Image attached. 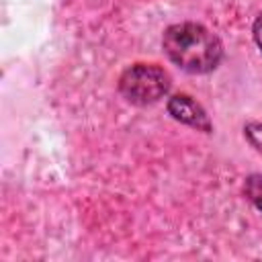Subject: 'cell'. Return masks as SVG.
<instances>
[{
	"label": "cell",
	"instance_id": "6da1fadb",
	"mask_svg": "<svg viewBox=\"0 0 262 262\" xmlns=\"http://www.w3.org/2000/svg\"><path fill=\"white\" fill-rule=\"evenodd\" d=\"M166 55L184 72L207 74L215 70L223 57L217 35L196 23H178L166 29L162 39Z\"/></svg>",
	"mask_w": 262,
	"mask_h": 262
},
{
	"label": "cell",
	"instance_id": "7a4b0ae2",
	"mask_svg": "<svg viewBox=\"0 0 262 262\" xmlns=\"http://www.w3.org/2000/svg\"><path fill=\"white\" fill-rule=\"evenodd\" d=\"M119 90L133 104H151L170 90V76L160 66L135 63L119 78Z\"/></svg>",
	"mask_w": 262,
	"mask_h": 262
},
{
	"label": "cell",
	"instance_id": "3957f363",
	"mask_svg": "<svg viewBox=\"0 0 262 262\" xmlns=\"http://www.w3.org/2000/svg\"><path fill=\"white\" fill-rule=\"evenodd\" d=\"M168 113L184 125H190L201 131H211V121H209L205 108L188 94H174L168 100Z\"/></svg>",
	"mask_w": 262,
	"mask_h": 262
},
{
	"label": "cell",
	"instance_id": "277c9868",
	"mask_svg": "<svg viewBox=\"0 0 262 262\" xmlns=\"http://www.w3.org/2000/svg\"><path fill=\"white\" fill-rule=\"evenodd\" d=\"M246 196L254 203V207L262 213V174H252L248 180H246Z\"/></svg>",
	"mask_w": 262,
	"mask_h": 262
},
{
	"label": "cell",
	"instance_id": "5b68a950",
	"mask_svg": "<svg viewBox=\"0 0 262 262\" xmlns=\"http://www.w3.org/2000/svg\"><path fill=\"white\" fill-rule=\"evenodd\" d=\"M244 133L248 137V141L258 149L262 151V123H248L244 127Z\"/></svg>",
	"mask_w": 262,
	"mask_h": 262
},
{
	"label": "cell",
	"instance_id": "8992f818",
	"mask_svg": "<svg viewBox=\"0 0 262 262\" xmlns=\"http://www.w3.org/2000/svg\"><path fill=\"white\" fill-rule=\"evenodd\" d=\"M254 41H256V45L260 47V51H262V14L256 18V23H254Z\"/></svg>",
	"mask_w": 262,
	"mask_h": 262
}]
</instances>
